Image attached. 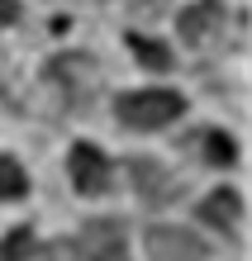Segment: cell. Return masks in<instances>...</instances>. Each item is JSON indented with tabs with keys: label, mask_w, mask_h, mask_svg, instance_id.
<instances>
[{
	"label": "cell",
	"mask_w": 252,
	"mask_h": 261,
	"mask_svg": "<svg viewBox=\"0 0 252 261\" xmlns=\"http://www.w3.org/2000/svg\"><path fill=\"white\" fill-rule=\"evenodd\" d=\"M148 256L152 261H204V242L191 228L157 223V228H148Z\"/></svg>",
	"instance_id": "cell-3"
},
{
	"label": "cell",
	"mask_w": 252,
	"mask_h": 261,
	"mask_svg": "<svg viewBox=\"0 0 252 261\" xmlns=\"http://www.w3.org/2000/svg\"><path fill=\"white\" fill-rule=\"evenodd\" d=\"M76 261H129V233L119 219H86L72 242Z\"/></svg>",
	"instance_id": "cell-2"
},
{
	"label": "cell",
	"mask_w": 252,
	"mask_h": 261,
	"mask_svg": "<svg viewBox=\"0 0 252 261\" xmlns=\"http://www.w3.org/2000/svg\"><path fill=\"white\" fill-rule=\"evenodd\" d=\"M129 53H133L148 71H167V67H171V48H167V43H157V38L129 34Z\"/></svg>",
	"instance_id": "cell-9"
},
{
	"label": "cell",
	"mask_w": 252,
	"mask_h": 261,
	"mask_svg": "<svg viewBox=\"0 0 252 261\" xmlns=\"http://www.w3.org/2000/svg\"><path fill=\"white\" fill-rule=\"evenodd\" d=\"M119 110V124L124 128H138V133H152V128H167L176 124L186 100L176 95V90H129V95L114 100Z\"/></svg>",
	"instance_id": "cell-1"
},
{
	"label": "cell",
	"mask_w": 252,
	"mask_h": 261,
	"mask_svg": "<svg viewBox=\"0 0 252 261\" xmlns=\"http://www.w3.org/2000/svg\"><path fill=\"white\" fill-rule=\"evenodd\" d=\"M19 19V0H0V29Z\"/></svg>",
	"instance_id": "cell-12"
},
{
	"label": "cell",
	"mask_w": 252,
	"mask_h": 261,
	"mask_svg": "<svg viewBox=\"0 0 252 261\" xmlns=\"http://www.w3.org/2000/svg\"><path fill=\"white\" fill-rule=\"evenodd\" d=\"M29 252H34V233L29 228H14L5 238V247H0V261H29Z\"/></svg>",
	"instance_id": "cell-11"
},
{
	"label": "cell",
	"mask_w": 252,
	"mask_h": 261,
	"mask_svg": "<svg viewBox=\"0 0 252 261\" xmlns=\"http://www.w3.org/2000/svg\"><path fill=\"white\" fill-rule=\"evenodd\" d=\"M176 29L191 43H204L210 34H219L224 29V0H195V5H186L176 14Z\"/></svg>",
	"instance_id": "cell-6"
},
{
	"label": "cell",
	"mask_w": 252,
	"mask_h": 261,
	"mask_svg": "<svg viewBox=\"0 0 252 261\" xmlns=\"http://www.w3.org/2000/svg\"><path fill=\"white\" fill-rule=\"evenodd\" d=\"M243 219V199L233 186H219L214 195H204L200 199V223H214V228H224V233H233Z\"/></svg>",
	"instance_id": "cell-7"
},
{
	"label": "cell",
	"mask_w": 252,
	"mask_h": 261,
	"mask_svg": "<svg viewBox=\"0 0 252 261\" xmlns=\"http://www.w3.org/2000/svg\"><path fill=\"white\" fill-rule=\"evenodd\" d=\"M29 190V176L14 157H0V199H19Z\"/></svg>",
	"instance_id": "cell-10"
},
{
	"label": "cell",
	"mask_w": 252,
	"mask_h": 261,
	"mask_svg": "<svg viewBox=\"0 0 252 261\" xmlns=\"http://www.w3.org/2000/svg\"><path fill=\"white\" fill-rule=\"evenodd\" d=\"M200 157L210 166H233L238 162V143H233L224 128H210V133H200Z\"/></svg>",
	"instance_id": "cell-8"
},
{
	"label": "cell",
	"mask_w": 252,
	"mask_h": 261,
	"mask_svg": "<svg viewBox=\"0 0 252 261\" xmlns=\"http://www.w3.org/2000/svg\"><path fill=\"white\" fill-rule=\"evenodd\" d=\"M129 176H133V186H138V195H143L148 204H167V199L181 195V186H176V180H171L152 157H133V162H129Z\"/></svg>",
	"instance_id": "cell-5"
},
{
	"label": "cell",
	"mask_w": 252,
	"mask_h": 261,
	"mask_svg": "<svg viewBox=\"0 0 252 261\" xmlns=\"http://www.w3.org/2000/svg\"><path fill=\"white\" fill-rule=\"evenodd\" d=\"M72 186L81 195H105L109 190V162H105L100 147H90V143L72 147Z\"/></svg>",
	"instance_id": "cell-4"
}]
</instances>
